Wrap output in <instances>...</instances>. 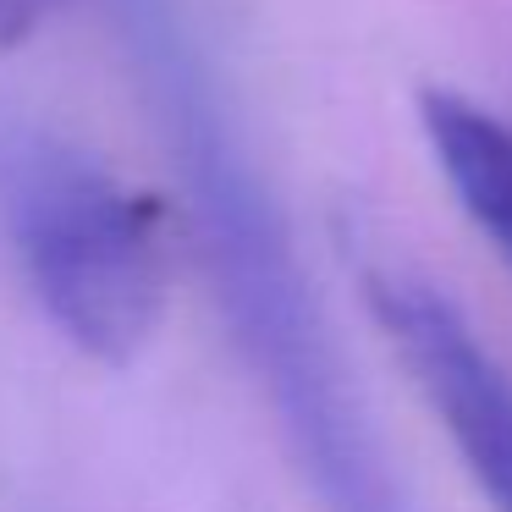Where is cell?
I'll return each mask as SVG.
<instances>
[{"instance_id": "7a4b0ae2", "label": "cell", "mask_w": 512, "mask_h": 512, "mask_svg": "<svg viewBox=\"0 0 512 512\" xmlns=\"http://www.w3.org/2000/svg\"><path fill=\"white\" fill-rule=\"evenodd\" d=\"M0 210L45 320L94 364H133L171 298L155 204L89 155L17 138L0 155Z\"/></svg>"}, {"instance_id": "6da1fadb", "label": "cell", "mask_w": 512, "mask_h": 512, "mask_svg": "<svg viewBox=\"0 0 512 512\" xmlns=\"http://www.w3.org/2000/svg\"><path fill=\"white\" fill-rule=\"evenodd\" d=\"M144 89L166 122L171 155L188 182L204 270L226 331L243 347L320 512H413L386 446L375 441L347 364L320 320L265 177L232 133L221 94L204 72L171 0H116Z\"/></svg>"}, {"instance_id": "3957f363", "label": "cell", "mask_w": 512, "mask_h": 512, "mask_svg": "<svg viewBox=\"0 0 512 512\" xmlns=\"http://www.w3.org/2000/svg\"><path fill=\"white\" fill-rule=\"evenodd\" d=\"M364 298L408 380L463 452L490 512H512V375L485 353L463 314L413 270H364Z\"/></svg>"}, {"instance_id": "277c9868", "label": "cell", "mask_w": 512, "mask_h": 512, "mask_svg": "<svg viewBox=\"0 0 512 512\" xmlns=\"http://www.w3.org/2000/svg\"><path fill=\"white\" fill-rule=\"evenodd\" d=\"M419 116L446 188L512 265V122L452 89H430L419 100Z\"/></svg>"}, {"instance_id": "5b68a950", "label": "cell", "mask_w": 512, "mask_h": 512, "mask_svg": "<svg viewBox=\"0 0 512 512\" xmlns=\"http://www.w3.org/2000/svg\"><path fill=\"white\" fill-rule=\"evenodd\" d=\"M61 6H67V0H0V50L28 45Z\"/></svg>"}]
</instances>
